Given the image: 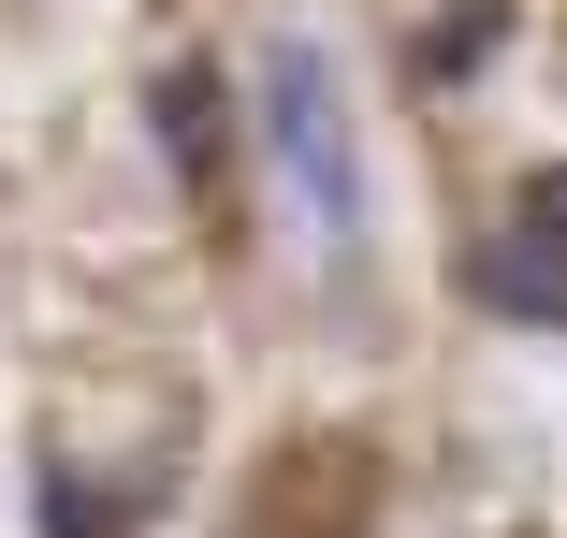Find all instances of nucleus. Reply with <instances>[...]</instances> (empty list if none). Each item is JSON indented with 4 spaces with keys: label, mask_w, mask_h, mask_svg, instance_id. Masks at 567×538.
I'll use <instances>...</instances> for the list:
<instances>
[{
    "label": "nucleus",
    "mask_w": 567,
    "mask_h": 538,
    "mask_svg": "<svg viewBox=\"0 0 567 538\" xmlns=\"http://www.w3.org/2000/svg\"><path fill=\"white\" fill-rule=\"evenodd\" d=\"M234 102H248V146L277 161L291 234H306L320 262H364V234H379V175H364V102H350V59H334V30L277 15Z\"/></svg>",
    "instance_id": "f257e3e1"
},
{
    "label": "nucleus",
    "mask_w": 567,
    "mask_h": 538,
    "mask_svg": "<svg viewBox=\"0 0 567 538\" xmlns=\"http://www.w3.org/2000/svg\"><path fill=\"white\" fill-rule=\"evenodd\" d=\"M466 291H481L495 320H524V335H567V234H538V219H495V234L466 248Z\"/></svg>",
    "instance_id": "f03ea898"
},
{
    "label": "nucleus",
    "mask_w": 567,
    "mask_h": 538,
    "mask_svg": "<svg viewBox=\"0 0 567 538\" xmlns=\"http://www.w3.org/2000/svg\"><path fill=\"white\" fill-rule=\"evenodd\" d=\"M234 146H248L234 73H218V59H175V73H161V161H175L189 189H218V175H234Z\"/></svg>",
    "instance_id": "7ed1b4c3"
},
{
    "label": "nucleus",
    "mask_w": 567,
    "mask_h": 538,
    "mask_svg": "<svg viewBox=\"0 0 567 538\" xmlns=\"http://www.w3.org/2000/svg\"><path fill=\"white\" fill-rule=\"evenodd\" d=\"M30 524H44V538H132V524H146V495H87V480H44V495H30Z\"/></svg>",
    "instance_id": "20e7f679"
},
{
    "label": "nucleus",
    "mask_w": 567,
    "mask_h": 538,
    "mask_svg": "<svg viewBox=\"0 0 567 538\" xmlns=\"http://www.w3.org/2000/svg\"><path fill=\"white\" fill-rule=\"evenodd\" d=\"M495 44H509V0H466L451 30H422V73H436V87H466V73H481Z\"/></svg>",
    "instance_id": "39448f33"
},
{
    "label": "nucleus",
    "mask_w": 567,
    "mask_h": 538,
    "mask_svg": "<svg viewBox=\"0 0 567 538\" xmlns=\"http://www.w3.org/2000/svg\"><path fill=\"white\" fill-rule=\"evenodd\" d=\"M509 219H538V234H567V161H538V175L509 189Z\"/></svg>",
    "instance_id": "423d86ee"
}]
</instances>
